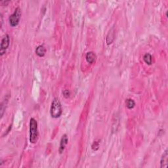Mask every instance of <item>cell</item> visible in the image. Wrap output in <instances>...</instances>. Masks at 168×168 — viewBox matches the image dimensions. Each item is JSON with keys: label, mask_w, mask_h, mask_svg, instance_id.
<instances>
[{"label": "cell", "mask_w": 168, "mask_h": 168, "mask_svg": "<svg viewBox=\"0 0 168 168\" xmlns=\"http://www.w3.org/2000/svg\"><path fill=\"white\" fill-rule=\"evenodd\" d=\"M38 123L33 118L30 121V142L31 143H36L38 140Z\"/></svg>", "instance_id": "obj_1"}, {"label": "cell", "mask_w": 168, "mask_h": 168, "mask_svg": "<svg viewBox=\"0 0 168 168\" xmlns=\"http://www.w3.org/2000/svg\"><path fill=\"white\" fill-rule=\"evenodd\" d=\"M62 113V106H61L60 102L58 99H53L51 103V108H50V114L53 118H59Z\"/></svg>", "instance_id": "obj_2"}, {"label": "cell", "mask_w": 168, "mask_h": 168, "mask_svg": "<svg viewBox=\"0 0 168 168\" xmlns=\"http://www.w3.org/2000/svg\"><path fill=\"white\" fill-rule=\"evenodd\" d=\"M21 17V11L20 8L17 7L16 9L15 10L13 13L9 17V21L10 25L13 27H16L19 25V21H20V19Z\"/></svg>", "instance_id": "obj_3"}, {"label": "cell", "mask_w": 168, "mask_h": 168, "mask_svg": "<svg viewBox=\"0 0 168 168\" xmlns=\"http://www.w3.org/2000/svg\"><path fill=\"white\" fill-rule=\"evenodd\" d=\"M9 36L8 34H6L1 40V46H0V47H1V49H0V54H1V55H3V54L5 53L6 50H7L9 45Z\"/></svg>", "instance_id": "obj_4"}, {"label": "cell", "mask_w": 168, "mask_h": 168, "mask_svg": "<svg viewBox=\"0 0 168 168\" xmlns=\"http://www.w3.org/2000/svg\"><path fill=\"white\" fill-rule=\"evenodd\" d=\"M68 142V138L67 135L64 134L62 135V138H61V140L60 142V146H59V149H58V151H59L60 154H62L65 149V147L67 145Z\"/></svg>", "instance_id": "obj_5"}, {"label": "cell", "mask_w": 168, "mask_h": 168, "mask_svg": "<svg viewBox=\"0 0 168 168\" xmlns=\"http://www.w3.org/2000/svg\"><path fill=\"white\" fill-rule=\"evenodd\" d=\"M167 163H168V153L167 150H166L163 154L161 156V160H160V167H167Z\"/></svg>", "instance_id": "obj_6"}, {"label": "cell", "mask_w": 168, "mask_h": 168, "mask_svg": "<svg viewBox=\"0 0 168 168\" xmlns=\"http://www.w3.org/2000/svg\"><path fill=\"white\" fill-rule=\"evenodd\" d=\"M86 58L87 62L90 64H92L95 62L96 59V54L93 51H89L86 54Z\"/></svg>", "instance_id": "obj_7"}, {"label": "cell", "mask_w": 168, "mask_h": 168, "mask_svg": "<svg viewBox=\"0 0 168 168\" xmlns=\"http://www.w3.org/2000/svg\"><path fill=\"white\" fill-rule=\"evenodd\" d=\"M46 53V49L43 45H39L36 49V53L40 57H43Z\"/></svg>", "instance_id": "obj_8"}, {"label": "cell", "mask_w": 168, "mask_h": 168, "mask_svg": "<svg viewBox=\"0 0 168 168\" xmlns=\"http://www.w3.org/2000/svg\"><path fill=\"white\" fill-rule=\"evenodd\" d=\"M114 39V32L113 31V29L111 30V31L109 32L107 37H106V43L107 44L109 45L110 43H112L113 40Z\"/></svg>", "instance_id": "obj_9"}, {"label": "cell", "mask_w": 168, "mask_h": 168, "mask_svg": "<svg viewBox=\"0 0 168 168\" xmlns=\"http://www.w3.org/2000/svg\"><path fill=\"white\" fill-rule=\"evenodd\" d=\"M143 60L148 65H151L152 63V56L149 53H146L143 56Z\"/></svg>", "instance_id": "obj_10"}, {"label": "cell", "mask_w": 168, "mask_h": 168, "mask_svg": "<svg viewBox=\"0 0 168 168\" xmlns=\"http://www.w3.org/2000/svg\"><path fill=\"white\" fill-rule=\"evenodd\" d=\"M126 104L128 109H132L135 107V102L133 100L131 99H126Z\"/></svg>", "instance_id": "obj_11"}, {"label": "cell", "mask_w": 168, "mask_h": 168, "mask_svg": "<svg viewBox=\"0 0 168 168\" xmlns=\"http://www.w3.org/2000/svg\"><path fill=\"white\" fill-rule=\"evenodd\" d=\"M91 148H92V149L93 150H97L98 149H99V142L95 141L94 143H93L92 146H91Z\"/></svg>", "instance_id": "obj_12"}, {"label": "cell", "mask_w": 168, "mask_h": 168, "mask_svg": "<svg viewBox=\"0 0 168 168\" xmlns=\"http://www.w3.org/2000/svg\"><path fill=\"white\" fill-rule=\"evenodd\" d=\"M62 94H63V96L67 99V98H68L70 97V91L68 90V89H66V90H64L62 91Z\"/></svg>", "instance_id": "obj_13"}]
</instances>
